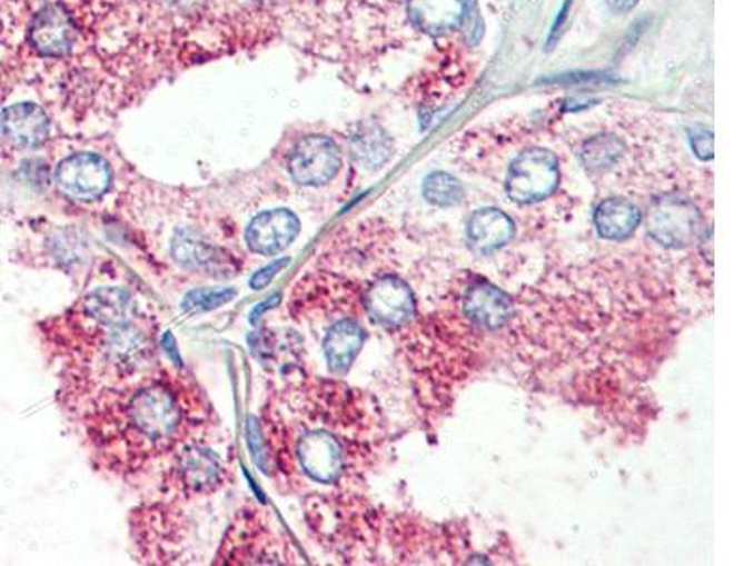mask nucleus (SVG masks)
Segmentation results:
<instances>
[{
	"label": "nucleus",
	"mask_w": 754,
	"mask_h": 566,
	"mask_svg": "<svg viewBox=\"0 0 754 566\" xmlns=\"http://www.w3.org/2000/svg\"><path fill=\"white\" fill-rule=\"evenodd\" d=\"M423 197L439 208L457 206L464 199V186L455 176L447 172H433L425 178Z\"/></svg>",
	"instance_id": "20"
},
{
	"label": "nucleus",
	"mask_w": 754,
	"mask_h": 566,
	"mask_svg": "<svg viewBox=\"0 0 754 566\" xmlns=\"http://www.w3.org/2000/svg\"><path fill=\"white\" fill-rule=\"evenodd\" d=\"M0 129L19 148H38L50 137V119L37 105L21 102L2 112Z\"/></svg>",
	"instance_id": "12"
},
{
	"label": "nucleus",
	"mask_w": 754,
	"mask_h": 566,
	"mask_svg": "<svg viewBox=\"0 0 754 566\" xmlns=\"http://www.w3.org/2000/svg\"><path fill=\"white\" fill-rule=\"evenodd\" d=\"M289 262V259H284V261H276L272 265H268L266 268H260L259 272L251 278L249 286L254 289H262V287L268 286L272 281L274 276L278 275L279 270Z\"/></svg>",
	"instance_id": "23"
},
{
	"label": "nucleus",
	"mask_w": 754,
	"mask_h": 566,
	"mask_svg": "<svg viewBox=\"0 0 754 566\" xmlns=\"http://www.w3.org/2000/svg\"><path fill=\"white\" fill-rule=\"evenodd\" d=\"M173 251L181 262L192 268H205L210 272L224 270L229 262V257H225L221 249L211 248L210 244L202 242L191 235H180L176 238Z\"/></svg>",
	"instance_id": "18"
},
{
	"label": "nucleus",
	"mask_w": 754,
	"mask_h": 566,
	"mask_svg": "<svg viewBox=\"0 0 754 566\" xmlns=\"http://www.w3.org/2000/svg\"><path fill=\"white\" fill-rule=\"evenodd\" d=\"M693 150L696 156L702 159V161H710L713 159V132L712 131H698L694 132L693 138Z\"/></svg>",
	"instance_id": "22"
},
{
	"label": "nucleus",
	"mask_w": 754,
	"mask_h": 566,
	"mask_svg": "<svg viewBox=\"0 0 754 566\" xmlns=\"http://www.w3.org/2000/svg\"><path fill=\"white\" fill-rule=\"evenodd\" d=\"M408 16L419 31L439 37L460 27L466 0H408Z\"/></svg>",
	"instance_id": "14"
},
{
	"label": "nucleus",
	"mask_w": 754,
	"mask_h": 566,
	"mask_svg": "<svg viewBox=\"0 0 754 566\" xmlns=\"http://www.w3.org/2000/svg\"><path fill=\"white\" fill-rule=\"evenodd\" d=\"M300 224L289 210H270L259 214L248 229L249 248L260 256H274L291 246L297 238Z\"/></svg>",
	"instance_id": "11"
},
{
	"label": "nucleus",
	"mask_w": 754,
	"mask_h": 566,
	"mask_svg": "<svg viewBox=\"0 0 754 566\" xmlns=\"http://www.w3.org/2000/svg\"><path fill=\"white\" fill-rule=\"evenodd\" d=\"M56 338L65 346L67 378H76V387L86 384L87 389L110 391L159 368L155 365L153 321L121 287H102L86 295L65 316Z\"/></svg>",
	"instance_id": "2"
},
{
	"label": "nucleus",
	"mask_w": 754,
	"mask_h": 566,
	"mask_svg": "<svg viewBox=\"0 0 754 566\" xmlns=\"http://www.w3.org/2000/svg\"><path fill=\"white\" fill-rule=\"evenodd\" d=\"M466 235L472 248L476 249L477 254L487 256L514 240V219L498 208H482L468 219Z\"/></svg>",
	"instance_id": "13"
},
{
	"label": "nucleus",
	"mask_w": 754,
	"mask_h": 566,
	"mask_svg": "<svg viewBox=\"0 0 754 566\" xmlns=\"http://www.w3.org/2000/svg\"><path fill=\"white\" fill-rule=\"evenodd\" d=\"M29 37L40 56H67L76 40L75 21L67 8L61 4H48L32 19Z\"/></svg>",
	"instance_id": "9"
},
{
	"label": "nucleus",
	"mask_w": 754,
	"mask_h": 566,
	"mask_svg": "<svg viewBox=\"0 0 754 566\" xmlns=\"http://www.w3.org/2000/svg\"><path fill=\"white\" fill-rule=\"evenodd\" d=\"M645 229L664 248H686L698 238L702 216L693 200L666 195L653 200L645 216Z\"/></svg>",
	"instance_id": "4"
},
{
	"label": "nucleus",
	"mask_w": 754,
	"mask_h": 566,
	"mask_svg": "<svg viewBox=\"0 0 754 566\" xmlns=\"http://www.w3.org/2000/svg\"><path fill=\"white\" fill-rule=\"evenodd\" d=\"M366 314L385 329H400L415 318L417 302L414 291L398 276L377 278L365 292Z\"/></svg>",
	"instance_id": "6"
},
{
	"label": "nucleus",
	"mask_w": 754,
	"mask_h": 566,
	"mask_svg": "<svg viewBox=\"0 0 754 566\" xmlns=\"http://www.w3.org/2000/svg\"><path fill=\"white\" fill-rule=\"evenodd\" d=\"M224 460L210 449L191 444L178 451L170 470V484L186 495L216 491L225 479Z\"/></svg>",
	"instance_id": "7"
},
{
	"label": "nucleus",
	"mask_w": 754,
	"mask_h": 566,
	"mask_svg": "<svg viewBox=\"0 0 754 566\" xmlns=\"http://www.w3.org/2000/svg\"><path fill=\"white\" fill-rule=\"evenodd\" d=\"M639 0H607V7L615 13H626L637 7Z\"/></svg>",
	"instance_id": "25"
},
{
	"label": "nucleus",
	"mask_w": 754,
	"mask_h": 566,
	"mask_svg": "<svg viewBox=\"0 0 754 566\" xmlns=\"http://www.w3.org/2000/svg\"><path fill=\"white\" fill-rule=\"evenodd\" d=\"M341 167V151L333 138L309 135L298 140L289 153V172L300 186H325Z\"/></svg>",
	"instance_id": "5"
},
{
	"label": "nucleus",
	"mask_w": 754,
	"mask_h": 566,
	"mask_svg": "<svg viewBox=\"0 0 754 566\" xmlns=\"http://www.w3.org/2000/svg\"><path fill=\"white\" fill-rule=\"evenodd\" d=\"M206 424L202 397L191 380L157 368L129 386L99 393L86 411V430L105 467L142 473L157 460L191 446Z\"/></svg>",
	"instance_id": "1"
},
{
	"label": "nucleus",
	"mask_w": 754,
	"mask_h": 566,
	"mask_svg": "<svg viewBox=\"0 0 754 566\" xmlns=\"http://www.w3.org/2000/svg\"><path fill=\"white\" fill-rule=\"evenodd\" d=\"M514 299L489 281H477L464 297V314L482 329L506 327L514 318Z\"/></svg>",
	"instance_id": "10"
},
{
	"label": "nucleus",
	"mask_w": 754,
	"mask_h": 566,
	"mask_svg": "<svg viewBox=\"0 0 754 566\" xmlns=\"http://www.w3.org/2000/svg\"><path fill=\"white\" fill-rule=\"evenodd\" d=\"M57 186L80 200L99 199L110 189L112 170L97 153H76L59 165Z\"/></svg>",
	"instance_id": "8"
},
{
	"label": "nucleus",
	"mask_w": 754,
	"mask_h": 566,
	"mask_svg": "<svg viewBox=\"0 0 754 566\" xmlns=\"http://www.w3.org/2000/svg\"><path fill=\"white\" fill-rule=\"evenodd\" d=\"M642 224V212L637 206L623 197H609L596 206L594 225L604 240L623 242L636 232Z\"/></svg>",
	"instance_id": "16"
},
{
	"label": "nucleus",
	"mask_w": 754,
	"mask_h": 566,
	"mask_svg": "<svg viewBox=\"0 0 754 566\" xmlns=\"http://www.w3.org/2000/svg\"><path fill=\"white\" fill-rule=\"evenodd\" d=\"M558 157L545 148H530L515 157L506 176V193L519 205H534L557 191Z\"/></svg>",
	"instance_id": "3"
},
{
	"label": "nucleus",
	"mask_w": 754,
	"mask_h": 566,
	"mask_svg": "<svg viewBox=\"0 0 754 566\" xmlns=\"http://www.w3.org/2000/svg\"><path fill=\"white\" fill-rule=\"evenodd\" d=\"M353 157L366 167L376 170L384 167L393 156V142L387 132L376 123L360 125L351 137Z\"/></svg>",
	"instance_id": "17"
},
{
	"label": "nucleus",
	"mask_w": 754,
	"mask_h": 566,
	"mask_svg": "<svg viewBox=\"0 0 754 566\" xmlns=\"http://www.w3.org/2000/svg\"><path fill=\"white\" fill-rule=\"evenodd\" d=\"M572 2H574V0H564L563 8H560V12L557 13L555 23H553V27H550L549 42H547L549 48H553V44L557 42L558 37H560V32H563L564 23L568 21V13L569 8H572Z\"/></svg>",
	"instance_id": "24"
},
{
	"label": "nucleus",
	"mask_w": 754,
	"mask_h": 566,
	"mask_svg": "<svg viewBox=\"0 0 754 566\" xmlns=\"http://www.w3.org/2000/svg\"><path fill=\"white\" fill-rule=\"evenodd\" d=\"M236 289H197V291L189 292L186 299V308L191 311V314H197V311H208L214 310V308H219V306L227 305L230 300L235 299Z\"/></svg>",
	"instance_id": "21"
},
{
	"label": "nucleus",
	"mask_w": 754,
	"mask_h": 566,
	"mask_svg": "<svg viewBox=\"0 0 754 566\" xmlns=\"http://www.w3.org/2000/svg\"><path fill=\"white\" fill-rule=\"evenodd\" d=\"M625 146L613 135H598L587 142L583 143L582 157L583 167L588 172H604L617 165L618 159L623 157Z\"/></svg>",
	"instance_id": "19"
},
{
	"label": "nucleus",
	"mask_w": 754,
	"mask_h": 566,
	"mask_svg": "<svg viewBox=\"0 0 754 566\" xmlns=\"http://www.w3.org/2000/svg\"><path fill=\"white\" fill-rule=\"evenodd\" d=\"M366 332L359 321L344 318L336 321L328 329L327 337L323 340V349L327 357L328 368L336 374H344L351 368L357 359L360 348L365 346Z\"/></svg>",
	"instance_id": "15"
}]
</instances>
